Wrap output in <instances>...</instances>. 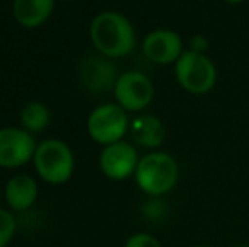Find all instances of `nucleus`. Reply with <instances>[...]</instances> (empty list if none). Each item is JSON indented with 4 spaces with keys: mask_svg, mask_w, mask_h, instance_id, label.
<instances>
[{
    "mask_svg": "<svg viewBox=\"0 0 249 247\" xmlns=\"http://www.w3.org/2000/svg\"><path fill=\"white\" fill-rule=\"evenodd\" d=\"M224 2L231 3V5H239V3H243L244 0H224Z\"/></svg>",
    "mask_w": 249,
    "mask_h": 247,
    "instance_id": "obj_17",
    "label": "nucleus"
},
{
    "mask_svg": "<svg viewBox=\"0 0 249 247\" xmlns=\"http://www.w3.org/2000/svg\"><path fill=\"white\" fill-rule=\"evenodd\" d=\"M124 247H161V244L154 235L146 234V232H138L125 241Z\"/></svg>",
    "mask_w": 249,
    "mask_h": 247,
    "instance_id": "obj_16",
    "label": "nucleus"
},
{
    "mask_svg": "<svg viewBox=\"0 0 249 247\" xmlns=\"http://www.w3.org/2000/svg\"><path fill=\"white\" fill-rule=\"evenodd\" d=\"M114 97L125 112H139L153 102L154 86L144 73L125 71L115 82Z\"/></svg>",
    "mask_w": 249,
    "mask_h": 247,
    "instance_id": "obj_7",
    "label": "nucleus"
},
{
    "mask_svg": "<svg viewBox=\"0 0 249 247\" xmlns=\"http://www.w3.org/2000/svg\"><path fill=\"white\" fill-rule=\"evenodd\" d=\"M17 231V222L9 208L0 207V247H7L12 242Z\"/></svg>",
    "mask_w": 249,
    "mask_h": 247,
    "instance_id": "obj_15",
    "label": "nucleus"
},
{
    "mask_svg": "<svg viewBox=\"0 0 249 247\" xmlns=\"http://www.w3.org/2000/svg\"><path fill=\"white\" fill-rule=\"evenodd\" d=\"M234 247H249V244H239V246H234Z\"/></svg>",
    "mask_w": 249,
    "mask_h": 247,
    "instance_id": "obj_18",
    "label": "nucleus"
},
{
    "mask_svg": "<svg viewBox=\"0 0 249 247\" xmlns=\"http://www.w3.org/2000/svg\"><path fill=\"white\" fill-rule=\"evenodd\" d=\"M129 127L131 124L127 119V112L119 103H102L90 112L87 119L89 135L102 146L122 141Z\"/></svg>",
    "mask_w": 249,
    "mask_h": 247,
    "instance_id": "obj_5",
    "label": "nucleus"
},
{
    "mask_svg": "<svg viewBox=\"0 0 249 247\" xmlns=\"http://www.w3.org/2000/svg\"><path fill=\"white\" fill-rule=\"evenodd\" d=\"M90 39L102 56L117 60L125 58L136 48V31L125 16L115 10L97 14L90 26Z\"/></svg>",
    "mask_w": 249,
    "mask_h": 247,
    "instance_id": "obj_1",
    "label": "nucleus"
},
{
    "mask_svg": "<svg viewBox=\"0 0 249 247\" xmlns=\"http://www.w3.org/2000/svg\"><path fill=\"white\" fill-rule=\"evenodd\" d=\"M194 247H209V246H194Z\"/></svg>",
    "mask_w": 249,
    "mask_h": 247,
    "instance_id": "obj_19",
    "label": "nucleus"
},
{
    "mask_svg": "<svg viewBox=\"0 0 249 247\" xmlns=\"http://www.w3.org/2000/svg\"><path fill=\"white\" fill-rule=\"evenodd\" d=\"M39 188L33 176L16 175L7 181L3 190L7 207L12 212H26L36 203Z\"/></svg>",
    "mask_w": 249,
    "mask_h": 247,
    "instance_id": "obj_11",
    "label": "nucleus"
},
{
    "mask_svg": "<svg viewBox=\"0 0 249 247\" xmlns=\"http://www.w3.org/2000/svg\"><path fill=\"white\" fill-rule=\"evenodd\" d=\"M131 135L139 146L144 148H160L166 139V129L163 122L154 115H141L132 120Z\"/></svg>",
    "mask_w": 249,
    "mask_h": 247,
    "instance_id": "obj_13",
    "label": "nucleus"
},
{
    "mask_svg": "<svg viewBox=\"0 0 249 247\" xmlns=\"http://www.w3.org/2000/svg\"><path fill=\"white\" fill-rule=\"evenodd\" d=\"M51 119L50 109L43 102H29L20 112V124L31 134L43 132Z\"/></svg>",
    "mask_w": 249,
    "mask_h": 247,
    "instance_id": "obj_14",
    "label": "nucleus"
},
{
    "mask_svg": "<svg viewBox=\"0 0 249 247\" xmlns=\"http://www.w3.org/2000/svg\"><path fill=\"white\" fill-rule=\"evenodd\" d=\"M175 78L183 90L194 95L209 93L217 83V69L207 54L190 49L175 63Z\"/></svg>",
    "mask_w": 249,
    "mask_h": 247,
    "instance_id": "obj_4",
    "label": "nucleus"
},
{
    "mask_svg": "<svg viewBox=\"0 0 249 247\" xmlns=\"http://www.w3.org/2000/svg\"><path fill=\"white\" fill-rule=\"evenodd\" d=\"M138 151L132 144L125 141H119L114 144L104 146L99 156L100 171L114 181H122L134 176L139 165Z\"/></svg>",
    "mask_w": 249,
    "mask_h": 247,
    "instance_id": "obj_8",
    "label": "nucleus"
},
{
    "mask_svg": "<svg viewBox=\"0 0 249 247\" xmlns=\"http://www.w3.org/2000/svg\"><path fill=\"white\" fill-rule=\"evenodd\" d=\"M180 168L177 159L163 151H153L139 159L134 173L136 185L149 197H163L178 183Z\"/></svg>",
    "mask_w": 249,
    "mask_h": 247,
    "instance_id": "obj_2",
    "label": "nucleus"
},
{
    "mask_svg": "<svg viewBox=\"0 0 249 247\" xmlns=\"http://www.w3.org/2000/svg\"><path fill=\"white\" fill-rule=\"evenodd\" d=\"M54 0H14L12 12L16 20L26 29H36L51 17Z\"/></svg>",
    "mask_w": 249,
    "mask_h": 247,
    "instance_id": "obj_12",
    "label": "nucleus"
},
{
    "mask_svg": "<svg viewBox=\"0 0 249 247\" xmlns=\"http://www.w3.org/2000/svg\"><path fill=\"white\" fill-rule=\"evenodd\" d=\"M33 163L39 178L50 185H63L75 173L73 151L61 139H46L39 142Z\"/></svg>",
    "mask_w": 249,
    "mask_h": 247,
    "instance_id": "obj_3",
    "label": "nucleus"
},
{
    "mask_svg": "<svg viewBox=\"0 0 249 247\" xmlns=\"http://www.w3.org/2000/svg\"><path fill=\"white\" fill-rule=\"evenodd\" d=\"M78 76L83 86L92 92H107L114 90L117 82V68L110 58H85L78 66Z\"/></svg>",
    "mask_w": 249,
    "mask_h": 247,
    "instance_id": "obj_10",
    "label": "nucleus"
},
{
    "mask_svg": "<svg viewBox=\"0 0 249 247\" xmlns=\"http://www.w3.org/2000/svg\"><path fill=\"white\" fill-rule=\"evenodd\" d=\"M142 53L156 65H175L185 53L183 41L171 29H154L142 41Z\"/></svg>",
    "mask_w": 249,
    "mask_h": 247,
    "instance_id": "obj_9",
    "label": "nucleus"
},
{
    "mask_svg": "<svg viewBox=\"0 0 249 247\" xmlns=\"http://www.w3.org/2000/svg\"><path fill=\"white\" fill-rule=\"evenodd\" d=\"M37 142L22 127L0 129V168L16 169L33 161Z\"/></svg>",
    "mask_w": 249,
    "mask_h": 247,
    "instance_id": "obj_6",
    "label": "nucleus"
}]
</instances>
